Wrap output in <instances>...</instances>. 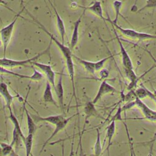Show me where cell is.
Instances as JSON below:
<instances>
[{
	"label": "cell",
	"instance_id": "cell-1",
	"mask_svg": "<svg viewBox=\"0 0 156 156\" xmlns=\"http://www.w3.org/2000/svg\"><path fill=\"white\" fill-rule=\"evenodd\" d=\"M29 14L33 18L34 21L40 26V27L41 29H43L49 36L51 40H52L56 44L57 47L58 48L59 50L62 52V54L65 58L68 73L69 74L70 79L71 80L72 86L75 87V85H74V62H73V54L72 53V50L70 48L65 46L64 43H62V42H60L58 40H57L53 36V35L51 34L48 30H46V29L40 22H38L35 18H34L29 13Z\"/></svg>",
	"mask_w": 156,
	"mask_h": 156
},
{
	"label": "cell",
	"instance_id": "cell-2",
	"mask_svg": "<svg viewBox=\"0 0 156 156\" xmlns=\"http://www.w3.org/2000/svg\"><path fill=\"white\" fill-rule=\"evenodd\" d=\"M25 9V7L23 8V9L18 13L16 16L14 17L13 20L7 26L3 27L0 29V36H1V41L3 47V52H4V57H5V54L7 49L8 45L10 41V40L12 37V34L14 30L15 24L18 19V18L20 16L21 12L23 11V10Z\"/></svg>",
	"mask_w": 156,
	"mask_h": 156
},
{
	"label": "cell",
	"instance_id": "cell-3",
	"mask_svg": "<svg viewBox=\"0 0 156 156\" xmlns=\"http://www.w3.org/2000/svg\"><path fill=\"white\" fill-rule=\"evenodd\" d=\"M107 21H108L113 27H115L118 30H119L123 35L127 38H130L133 40H137L138 41L144 40H155L156 35L154 34H151L145 32H138L135 30L132 29H125L117 24V23H113L111 21L110 18H107Z\"/></svg>",
	"mask_w": 156,
	"mask_h": 156
},
{
	"label": "cell",
	"instance_id": "cell-4",
	"mask_svg": "<svg viewBox=\"0 0 156 156\" xmlns=\"http://www.w3.org/2000/svg\"><path fill=\"white\" fill-rule=\"evenodd\" d=\"M50 46H51V44H49L48 47L44 51L37 54L36 55L32 57V58H27L26 60H16L7 58L5 57L0 58V66L5 67V68H15V67H18V66H26L27 65L31 64L32 62L36 61L41 55L49 52V50H50Z\"/></svg>",
	"mask_w": 156,
	"mask_h": 156
},
{
	"label": "cell",
	"instance_id": "cell-5",
	"mask_svg": "<svg viewBox=\"0 0 156 156\" xmlns=\"http://www.w3.org/2000/svg\"><path fill=\"white\" fill-rule=\"evenodd\" d=\"M31 65L39 68L45 74L48 81L51 84L52 87L54 88L55 86V76L56 73L52 69V66L48 64L38 62L37 61L32 62Z\"/></svg>",
	"mask_w": 156,
	"mask_h": 156
},
{
	"label": "cell",
	"instance_id": "cell-6",
	"mask_svg": "<svg viewBox=\"0 0 156 156\" xmlns=\"http://www.w3.org/2000/svg\"><path fill=\"white\" fill-rule=\"evenodd\" d=\"M116 92H117V90H116V88L114 87H113L110 83H108L107 82L106 79L103 80L100 84V86L99 87V89L98 90V92H97L95 97L92 100V102L95 104L104 95H105L107 94H109V93H116Z\"/></svg>",
	"mask_w": 156,
	"mask_h": 156
},
{
	"label": "cell",
	"instance_id": "cell-7",
	"mask_svg": "<svg viewBox=\"0 0 156 156\" xmlns=\"http://www.w3.org/2000/svg\"><path fill=\"white\" fill-rule=\"evenodd\" d=\"M114 32H115V34L116 35V40H117V41L118 42V44H119V46L120 53H121V60H122V66H123V68L124 69H133L132 60H131L127 51L126 50L125 48L124 47L120 38L117 35L115 29H114Z\"/></svg>",
	"mask_w": 156,
	"mask_h": 156
},
{
	"label": "cell",
	"instance_id": "cell-8",
	"mask_svg": "<svg viewBox=\"0 0 156 156\" xmlns=\"http://www.w3.org/2000/svg\"><path fill=\"white\" fill-rule=\"evenodd\" d=\"M76 115H73V116H69L68 118H64L62 121H60L59 122H58L56 125H55V127L54 130V131L52 132V133H51V135H50V136L44 141V143H43V146H42V147L41 149V151H40V152L43 151V150L44 149L45 146H46V144L60 131H62L63 129H64L66 126H67L68 123L69 122V121L75 116Z\"/></svg>",
	"mask_w": 156,
	"mask_h": 156
},
{
	"label": "cell",
	"instance_id": "cell-9",
	"mask_svg": "<svg viewBox=\"0 0 156 156\" xmlns=\"http://www.w3.org/2000/svg\"><path fill=\"white\" fill-rule=\"evenodd\" d=\"M135 101L136 105L138 106L141 109L146 119L152 121H156V111H154L150 108L149 107H148L141 101V99H140L138 98H136Z\"/></svg>",
	"mask_w": 156,
	"mask_h": 156
},
{
	"label": "cell",
	"instance_id": "cell-10",
	"mask_svg": "<svg viewBox=\"0 0 156 156\" xmlns=\"http://www.w3.org/2000/svg\"><path fill=\"white\" fill-rule=\"evenodd\" d=\"M54 90L57 97L58 106L64 112V89L63 87V75L60 74L58 81L54 87Z\"/></svg>",
	"mask_w": 156,
	"mask_h": 156
},
{
	"label": "cell",
	"instance_id": "cell-11",
	"mask_svg": "<svg viewBox=\"0 0 156 156\" xmlns=\"http://www.w3.org/2000/svg\"><path fill=\"white\" fill-rule=\"evenodd\" d=\"M78 7L83 9L84 10H88L93 12L94 14H95L96 16L99 17L101 19H102L104 22L107 21V19H106L103 15V10L101 5V2L100 1H95L93 2L92 4H91L89 6H83V5H77Z\"/></svg>",
	"mask_w": 156,
	"mask_h": 156
},
{
	"label": "cell",
	"instance_id": "cell-12",
	"mask_svg": "<svg viewBox=\"0 0 156 156\" xmlns=\"http://www.w3.org/2000/svg\"><path fill=\"white\" fill-rule=\"evenodd\" d=\"M30 115L36 124L39 122L43 121V122H48L55 126L65 118L63 115H51L46 117H43V116H40L34 114H30Z\"/></svg>",
	"mask_w": 156,
	"mask_h": 156
},
{
	"label": "cell",
	"instance_id": "cell-13",
	"mask_svg": "<svg viewBox=\"0 0 156 156\" xmlns=\"http://www.w3.org/2000/svg\"><path fill=\"white\" fill-rule=\"evenodd\" d=\"M48 1L50 3L51 6L52 7L54 11V13H55V20L57 21V27L58 30V32L60 34L61 39H62V43H64L65 41V37L66 35V28H65V23L62 18V17L60 16V14L58 13L55 7L52 4V3L51 2L50 0H48Z\"/></svg>",
	"mask_w": 156,
	"mask_h": 156
},
{
	"label": "cell",
	"instance_id": "cell-14",
	"mask_svg": "<svg viewBox=\"0 0 156 156\" xmlns=\"http://www.w3.org/2000/svg\"><path fill=\"white\" fill-rule=\"evenodd\" d=\"M0 94L4 98V99L5 102L6 107L8 110L9 111L12 110V104L15 96H12L10 93L7 85L4 82L0 83Z\"/></svg>",
	"mask_w": 156,
	"mask_h": 156
},
{
	"label": "cell",
	"instance_id": "cell-15",
	"mask_svg": "<svg viewBox=\"0 0 156 156\" xmlns=\"http://www.w3.org/2000/svg\"><path fill=\"white\" fill-rule=\"evenodd\" d=\"M85 10H83V13L80 15V16L76 20V21L74 23V27H73V30L70 40V48L71 49H73L77 45L78 41H79V26L81 23V20L83 16V15L85 13Z\"/></svg>",
	"mask_w": 156,
	"mask_h": 156
},
{
	"label": "cell",
	"instance_id": "cell-16",
	"mask_svg": "<svg viewBox=\"0 0 156 156\" xmlns=\"http://www.w3.org/2000/svg\"><path fill=\"white\" fill-rule=\"evenodd\" d=\"M52 87L51 84L47 80L43 94V99L45 102L52 104L55 107H58V105H57L56 101L54 98L52 92Z\"/></svg>",
	"mask_w": 156,
	"mask_h": 156
},
{
	"label": "cell",
	"instance_id": "cell-17",
	"mask_svg": "<svg viewBox=\"0 0 156 156\" xmlns=\"http://www.w3.org/2000/svg\"><path fill=\"white\" fill-rule=\"evenodd\" d=\"M116 129V124H115V121L112 120L111 121L110 123L108 124V126L107 127V132H106V136L105 138H107L108 143H107V150L108 151V154L109 155V148L112 145V138L114 136V134L115 133V129Z\"/></svg>",
	"mask_w": 156,
	"mask_h": 156
},
{
	"label": "cell",
	"instance_id": "cell-18",
	"mask_svg": "<svg viewBox=\"0 0 156 156\" xmlns=\"http://www.w3.org/2000/svg\"><path fill=\"white\" fill-rule=\"evenodd\" d=\"M83 112L85 114V121H87L88 118L91 116H99V114L95 108L94 104H93L92 101H88L85 104L83 108Z\"/></svg>",
	"mask_w": 156,
	"mask_h": 156
},
{
	"label": "cell",
	"instance_id": "cell-19",
	"mask_svg": "<svg viewBox=\"0 0 156 156\" xmlns=\"http://www.w3.org/2000/svg\"><path fill=\"white\" fill-rule=\"evenodd\" d=\"M73 57H74L75 58H76L77 60L84 67L88 73L93 75L95 74V62L82 59L74 55H73Z\"/></svg>",
	"mask_w": 156,
	"mask_h": 156
},
{
	"label": "cell",
	"instance_id": "cell-20",
	"mask_svg": "<svg viewBox=\"0 0 156 156\" xmlns=\"http://www.w3.org/2000/svg\"><path fill=\"white\" fill-rule=\"evenodd\" d=\"M10 112V115L9 116V119L11 121V122L14 125V129L18 132V133L20 135L22 140H23V142L24 141V140H25V138L26 136L24 135L23 134V132L21 130V126H20V124L16 118V117L15 116V115L13 113L12 111L10 110L9 111Z\"/></svg>",
	"mask_w": 156,
	"mask_h": 156
},
{
	"label": "cell",
	"instance_id": "cell-21",
	"mask_svg": "<svg viewBox=\"0 0 156 156\" xmlns=\"http://www.w3.org/2000/svg\"><path fill=\"white\" fill-rule=\"evenodd\" d=\"M26 115L28 134H33L34 135L37 129L36 123L35 122L34 120L33 119L30 113H29L27 110H26Z\"/></svg>",
	"mask_w": 156,
	"mask_h": 156
},
{
	"label": "cell",
	"instance_id": "cell-22",
	"mask_svg": "<svg viewBox=\"0 0 156 156\" xmlns=\"http://www.w3.org/2000/svg\"><path fill=\"white\" fill-rule=\"evenodd\" d=\"M33 134H27L26 136L25 140L23 141L24 147H25V151H26V156H30L32 148L33 145Z\"/></svg>",
	"mask_w": 156,
	"mask_h": 156
},
{
	"label": "cell",
	"instance_id": "cell-23",
	"mask_svg": "<svg viewBox=\"0 0 156 156\" xmlns=\"http://www.w3.org/2000/svg\"><path fill=\"white\" fill-rule=\"evenodd\" d=\"M96 132H97L96 140L94 146V156H101L102 151V146L101 142V133L98 129H96Z\"/></svg>",
	"mask_w": 156,
	"mask_h": 156
},
{
	"label": "cell",
	"instance_id": "cell-24",
	"mask_svg": "<svg viewBox=\"0 0 156 156\" xmlns=\"http://www.w3.org/2000/svg\"><path fill=\"white\" fill-rule=\"evenodd\" d=\"M12 135H13L12 141L10 144L13 147L14 146H15L16 147H18L20 146V144H21V142L23 141V140H22L20 135L18 133V132L15 129H13Z\"/></svg>",
	"mask_w": 156,
	"mask_h": 156
},
{
	"label": "cell",
	"instance_id": "cell-25",
	"mask_svg": "<svg viewBox=\"0 0 156 156\" xmlns=\"http://www.w3.org/2000/svg\"><path fill=\"white\" fill-rule=\"evenodd\" d=\"M113 4L115 9V19L113 21L111 20V21L113 23H117V20L120 14V10L122 5V2L119 0H115L113 2Z\"/></svg>",
	"mask_w": 156,
	"mask_h": 156
},
{
	"label": "cell",
	"instance_id": "cell-26",
	"mask_svg": "<svg viewBox=\"0 0 156 156\" xmlns=\"http://www.w3.org/2000/svg\"><path fill=\"white\" fill-rule=\"evenodd\" d=\"M0 73L10 74V75L15 76L16 77H18L21 78V79H30V76H26V75H23V74H20L19 73H14L12 71H10V70L7 69L6 68L1 66H0Z\"/></svg>",
	"mask_w": 156,
	"mask_h": 156
},
{
	"label": "cell",
	"instance_id": "cell-27",
	"mask_svg": "<svg viewBox=\"0 0 156 156\" xmlns=\"http://www.w3.org/2000/svg\"><path fill=\"white\" fill-rule=\"evenodd\" d=\"M141 85H142L141 87H139L135 90V94L136 98H138L140 99H142L147 96L146 87L143 86L142 83Z\"/></svg>",
	"mask_w": 156,
	"mask_h": 156
},
{
	"label": "cell",
	"instance_id": "cell-28",
	"mask_svg": "<svg viewBox=\"0 0 156 156\" xmlns=\"http://www.w3.org/2000/svg\"><path fill=\"white\" fill-rule=\"evenodd\" d=\"M0 146L2 148V151L4 156H7L11 154L13 152V146L10 144H7L4 143H1Z\"/></svg>",
	"mask_w": 156,
	"mask_h": 156
},
{
	"label": "cell",
	"instance_id": "cell-29",
	"mask_svg": "<svg viewBox=\"0 0 156 156\" xmlns=\"http://www.w3.org/2000/svg\"><path fill=\"white\" fill-rule=\"evenodd\" d=\"M112 57V55H110V56L104 57V58L101 59L100 60H99L98 62H95V71H100L101 69H102L103 68V67H104V65L105 63L109 58H110Z\"/></svg>",
	"mask_w": 156,
	"mask_h": 156
},
{
	"label": "cell",
	"instance_id": "cell-30",
	"mask_svg": "<svg viewBox=\"0 0 156 156\" xmlns=\"http://www.w3.org/2000/svg\"><path fill=\"white\" fill-rule=\"evenodd\" d=\"M32 68H33V70H34V73L32 75L30 76V79L32 80H34V81H40L44 77V76L43 75V74L38 72L34 67V65H32Z\"/></svg>",
	"mask_w": 156,
	"mask_h": 156
},
{
	"label": "cell",
	"instance_id": "cell-31",
	"mask_svg": "<svg viewBox=\"0 0 156 156\" xmlns=\"http://www.w3.org/2000/svg\"><path fill=\"white\" fill-rule=\"evenodd\" d=\"M156 7V0H147L146 4L141 8H140L138 12H141L146 9Z\"/></svg>",
	"mask_w": 156,
	"mask_h": 156
},
{
	"label": "cell",
	"instance_id": "cell-32",
	"mask_svg": "<svg viewBox=\"0 0 156 156\" xmlns=\"http://www.w3.org/2000/svg\"><path fill=\"white\" fill-rule=\"evenodd\" d=\"M122 112V108H121V105H119L116 113L115 114V115L113 116V118L112 119L111 121H112V120H114V121H116V120H117V121L118 120L122 121V118H121V113Z\"/></svg>",
	"mask_w": 156,
	"mask_h": 156
},
{
	"label": "cell",
	"instance_id": "cell-33",
	"mask_svg": "<svg viewBox=\"0 0 156 156\" xmlns=\"http://www.w3.org/2000/svg\"><path fill=\"white\" fill-rule=\"evenodd\" d=\"M135 105H136L135 101H129V102H127V103L126 104H124L122 107H121V108H122V111H126L127 110H129V109L132 108Z\"/></svg>",
	"mask_w": 156,
	"mask_h": 156
},
{
	"label": "cell",
	"instance_id": "cell-34",
	"mask_svg": "<svg viewBox=\"0 0 156 156\" xmlns=\"http://www.w3.org/2000/svg\"><path fill=\"white\" fill-rule=\"evenodd\" d=\"M108 75H109V71L108 69L102 68V69L100 70L99 76H100L101 80H103L106 79V78H107L108 77Z\"/></svg>",
	"mask_w": 156,
	"mask_h": 156
},
{
	"label": "cell",
	"instance_id": "cell-35",
	"mask_svg": "<svg viewBox=\"0 0 156 156\" xmlns=\"http://www.w3.org/2000/svg\"><path fill=\"white\" fill-rule=\"evenodd\" d=\"M0 5H3V6H4L5 8L8 9H9V10H10L11 12H15L12 9H10L9 7H8V5H7V2H6L4 0H0Z\"/></svg>",
	"mask_w": 156,
	"mask_h": 156
},
{
	"label": "cell",
	"instance_id": "cell-36",
	"mask_svg": "<svg viewBox=\"0 0 156 156\" xmlns=\"http://www.w3.org/2000/svg\"><path fill=\"white\" fill-rule=\"evenodd\" d=\"M145 51L149 54V55H150V57H151L152 58V60L154 61V62H155V65H156V59H155V58L153 56V55L151 54V52L149 51H148V50H147V49H146Z\"/></svg>",
	"mask_w": 156,
	"mask_h": 156
},
{
	"label": "cell",
	"instance_id": "cell-37",
	"mask_svg": "<svg viewBox=\"0 0 156 156\" xmlns=\"http://www.w3.org/2000/svg\"><path fill=\"white\" fill-rule=\"evenodd\" d=\"M83 6H85V4H86V0H80Z\"/></svg>",
	"mask_w": 156,
	"mask_h": 156
},
{
	"label": "cell",
	"instance_id": "cell-38",
	"mask_svg": "<svg viewBox=\"0 0 156 156\" xmlns=\"http://www.w3.org/2000/svg\"><path fill=\"white\" fill-rule=\"evenodd\" d=\"M0 156H4V154H3V153H2V148H1V146H0Z\"/></svg>",
	"mask_w": 156,
	"mask_h": 156
},
{
	"label": "cell",
	"instance_id": "cell-39",
	"mask_svg": "<svg viewBox=\"0 0 156 156\" xmlns=\"http://www.w3.org/2000/svg\"><path fill=\"white\" fill-rule=\"evenodd\" d=\"M153 93H154V96H155V99H156V90H154Z\"/></svg>",
	"mask_w": 156,
	"mask_h": 156
},
{
	"label": "cell",
	"instance_id": "cell-40",
	"mask_svg": "<svg viewBox=\"0 0 156 156\" xmlns=\"http://www.w3.org/2000/svg\"><path fill=\"white\" fill-rule=\"evenodd\" d=\"M149 156H152V153H150V154H149Z\"/></svg>",
	"mask_w": 156,
	"mask_h": 156
},
{
	"label": "cell",
	"instance_id": "cell-41",
	"mask_svg": "<svg viewBox=\"0 0 156 156\" xmlns=\"http://www.w3.org/2000/svg\"><path fill=\"white\" fill-rule=\"evenodd\" d=\"M1 143V139L0 138V143Z\"/></svg>",
	"mask_w": 156,
	"mask_h": 156
}]
</instances>
